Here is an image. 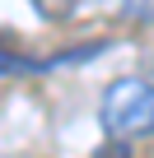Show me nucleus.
I'll return each instance as SVG.
<instances>
[{
  "label": "nucleus",
  "mask_w": 154,
  "mask_h": 158,
  "mask_svg": "<svg viewBox=\"0 0 154 158\" xmlns=\"http://www.w3.org/2000/svg\"><path fill=\"white\" fill-rule=\"evenodd\" d=\"M98 121L112 139L154 135V84L149 79H112L98 102Z\"/></svg>",
  "instance_id": "nucleus-1"
},
{
  "label": "nucleus",
  "mask_w": 154,
  "mask_h": 158,
  "mask_svg": "<svg viewBox=\"0 0 154 158\" xmlns=\"http://www.w3.org/2000/svg\"><path fill=\"white\" fill-rule=\"evenodd\" d=\"M103 5H108L112 14L131 19V23H149V19H154V0H103Z\"/></svg>",
  "instance_id": "nucleus-2"
}]
</instances>
